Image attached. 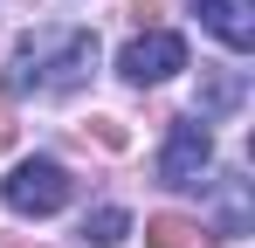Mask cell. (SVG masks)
<instances>
[{
  "instance_id": "obj_1",
  "label": "cell",
  "mask_w": 255,
  "mask_h": 248,
  "mask_svg": "<svg viewBox=\"0 0 255 248\" xmlns=\"http://www.w3.org/2000/svg\"><path fill=\"white\" fill-rule=\"evenodd\" d=\"M90 69H97V35H90V28H35V35H21L14 62H7V90H14V97H28V90L62 97V90H76Z\"/></svg>"
},
{
  "instance_id": "obj_2",
  "label": "cell",
  "mask_w": 255,
  "mask_h": 248,
  "mask_svg": "<svg viewBox=\"0 0 255 248\" xmlns=\"http://www.w3.org/2000/svg\"><path fill=\"white\" fill-rule=\"evenodd\" d=\"M69 193H76V179H69L55 159H21L7 179H0V200L14 207V214H35V221H42V214H62Z\"/></svg>"
},
{
  "instance_id": "obj_3",
  "label": "cell",
  "mask_w": 255,
  "mask_h": 248,
  "mask_svg": "<svg viewBox=\"0 0 255 248\" xmlns=\"http://www.w3.org/2000/svg\"><path fill=\"white\" fill-rule=\"evenodd\" d=\"M186 69V41L172 35V28H145L138 41H125V55H118V76L138 83V90H152V83H166Z\"/></svg>"
},
{
  "instance_id": "obj_4",
  "label": "cell",
  "mask_w": 255,
  "mask_h": 248,
  "mask_svg": "<svg viewBox=\"0 0 255 248\" xmlns=\"http://www.w3.org/2000/svg\"><path fill=\"white\" fill-rule=\"evenodd\" d=\"M214 165V138L200 118H172L166 131V152H159V179L166 186H200V172Z\"/></svg>"
},
{
  "instance_id": "obj_5",
  "label": "cell",
  "mask_w": 255,
  "mask_h": 248,
  "mask_svg": "<svg viewBox=\"0 0 255 248\" xmlns=\"http://www.w3.org/2000/svg\"><path fill=\"white\" fill-rule=\"evenodd\" d=\"M193 14H200V28H207L214 41H228L235 55L255 48V0H193Z\"/></svg>"
},
{
  "instance_id": "obj_6",
  "label": "cell",
  "mask_w": 255,
  "mask_h": 248,
  "mask_svg": "<svg viewBox=\"0 0 255 248\" xmlns=\"http://www.w3.org/2000/svg\"><path fill=\"white\" fill-rule=\"evenodd\" d=\"M145 242L152 248H214V235L200 221H186V214H152L145 221Z\"/></svg>"
},
{
  "instance_id": "obj_7",
  "label": "cell",
  "mask_w": 255,
  "mask_h": 248,
  "mask_svg": "<svg viewBox=\"0 0 255 248\" xmlns=\"http://www.w3.org/2000/svg\"><path fill=\"white\" fill-rule=\"evenodd\" d=\"M235 104H242V69H207L200 76V111L207 118H228Z\"/></svg>"
},
{
  "instance_id": "obj_8",
  "label": "cell",
  "mask_w": 255,
  "mask_h": 248,
  "mask_svg": "<svg viewBox=\"0 0 255 248\" xmlns=\"http://www.w3.org/2000/svg\"><path fill=\"white\" fill-rule=\"evenodd\" d=\"M125 235H131V214H125V207H97V214L83 221V242H97V248H118Z\"/></svg>"
},
{
  "instance_id": "obj_9",
  "label": "cell",
  "mask_w": 255,
  "mask_h": 248,
  "mask_svg": "<svg viewBox=\"0 0 255 248\" xmlns=\"http://www.w3.org/2000/svg\"><path fill=\"white\" fill-rule=\"evenodd\" d=\"M90 131H97V145H111V152H125V124H118V118H90Z\"/></svg>"
},
{
  "instance_id": "obj_10",
  "label": "cell",
  "mask_w": 255,
  "mask_h": 248,
  "mask_svg": "<svg viewBox=\"0 0 255 248\" xmlns=\"http://www.w3.org/2000/svg\"><path fill=\"white\" fill-rule=\"evenodd\" d=\"M14 138V111H7V97H0V145Z\"/></svg>"
}]
</instances>
